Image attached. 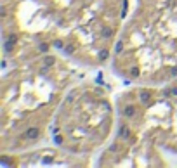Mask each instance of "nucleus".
Listing matches in <instances>:
<instances>
[{
  "label": "nucleus",
  "mask_w": 177,
  "mask_h": 168,
  "mask_svg": "<svg viewBox=\"0 0 177 168\" xmlns=\"http://www.w3.org/2000/svg\"><path fill=\"white\" fill-rule=\"evenodd\" d=\"M70 68L56 54L21 59L2 78V154H21L45 139L66 95Z\"/></svg>",
  "instance_id": "f257e3e1"
},
{
  "label": "nucleus",
  "mask_w": 177,
  "mask_h": 168,
  "mask_svg": "<svg viewBox=\"0 0 177 168\" xmlns=\"http://www.w3.org/2000/svg\"><path fill=\"white\" fill-rule=\"evenodd\" d=\"M113 127L115 108L108 92L85 83L64 95L54 118L52 139L58 149L87 156L108 142Z\"/></svg>",
  "instance_id": "7ed1b4c3"
},
{
  "label": "nucleus",
  "mask_w": 177,
  "mask_h": 168,
  "mask_svg": "<svg viewBox=\"0 0 177 168\" xmlns=\"http://www.w3.org/2000/svg\"><path fill=\"white\" fill-rule=\"evenodd\" d=\"M111 68L137 85L177 80V0H136L113 49Z\"/></svg>",
  "instance_id": "f03ea898"
}]
</instances>
